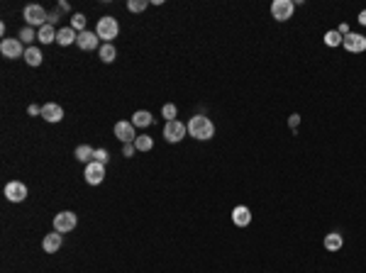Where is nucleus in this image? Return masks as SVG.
Wrapping results in <instances>:
<instances>
[{"instance_id": "nucleus-1", "label": "nucleus", "mask_w": 366, "mask_h": 273, "mask_svg": "<svg viewBox=\"0 0 366 273\" xmlns=\"http://www.w3.org/2000/svg\"><path fill=\"white\" fill-rule=\"evenodd\" d=\"M186 127H188L191 136H196V139H200V141H205V139H210V136L215 135V125H213L205 115H196V117H191V122H188Z\"/></svg>"}, {"instance_id": "nucleus-2", "label": "nucleus", "mask_w": 366, "mask_h": 273, "mask_svg": "<svg viewBox=\"0 0 366 273\" xmlns=\"http://www.w3.org/2000/svg\"><path fill=\"white\" fill-rule=\"evenodd\" d=\"M117 32H120V25H117L115 17H100V20H98L95 34H98L100 39H105V44H113V39L117 37Z\"/></svg>"}, {"instance_id": "nucleus-3", "label": "nucleus", "mask_w": 366, "mask_h": 273, "mask_svg": "<svg viewBox=\"0 0 366 273\" xmlns=\"http://www.w3.org/2000/svg\"><path fill=\"white\" fill-rule=\"evenodd\" d=\"M25 22L29 27H44L49 22V15H47V10L42 5H27L25 7Z\"/></svg>"}, {"instance_id": "nucleus-4", "label": "nucleus", "mask_w": 366, "mask_h": 273, "mask_svg": "<svg viewBox=\"0 0 366 273\" xmlns=\"http://www.w3.org/2000/svg\"><path fill=\"white\" fill-rule=\"evenodd\" d=\"M85 183L88 186H100L103 183V178H105V164H100V161H90V164H85Z\"/></svg>"}, {"instance_id": "nucleus-5", "label": "nucleus", "mask_w": 366, "mask_h": 273, "mask_svg": "<svg viewBox=\"0 0 366 273\" xmlns=\"http://www.w3.org/2000/svg\"><path fill=\"white\" fill-rule=\"evenodd\" d=\"M78 224V217L69 212V210H64V212H59V215H54V229L56 232H73V227Z\"/></svg>"}, {"instance_id": "nucleus-6", "label": "nucleus", "mask_w": 366, "mask_h": 273, "mask_svg": "<svg viewBox=\"0 0 366 273\" xmlns=\"http://www.w3.org/2000/svg\"><path fill=\"white\" fill-rule=\"evenodd\" d=\"M186 132H188V127H186L183 122H178V120L166 122V127H164V136H166L169 144H178V141L186 136Z\"/></svg>"}, {"instance_id": "nucleus-7", "label": "nucleus", "mask_w": 366, "mask_h": 273, "mask_svg": "<svg viewBox=\"0 0 366 273\" xmlns=\"http://www.w3.org/2000/svg\"><path fill=\"white\" fill-rule=\"evenodd\" d=\"M0 52H2L5 59H20V56H25L27 49L22 47L20 39H2L0 42Z\"/></svg>"}, {"instance_id": "nucleus-8", "label": "nucleus", "mask_w": 366, "mask_h": 273, "mask_svg": "<svg viewBox=\"0 0 366 273\" xmlns=\"http://www.w3.org/2000/svg\"><path fill=\"white\" fill-rule=\"evenodd\" d=\"M293 7H295L293 0H274V5H271V15H274V20L286 22V20H291Z\"/></svg>"}, {"instance_id": "nucleus-9", "label": "nucleus", "mask_w": 366, "mask_h": 273, "mask_svg": "<svg viewBox=\"0 0 366 273\" xmlns=\"http://www.w3.org/2000/svg\"><path fill=\"white\" fill-rule=\"evenodd\" d=\"M5 198H7L10 203H22V200L27 198V186L20 183V181H10V183L5 186Z\"/></svg>"}, {"instance_id": "nucleus-10", "label": "nucleus", "mask_w": 366, "mask_h": 273, "mask_svg": "<svg viewBox=\"0 0 366 273\" xmlns=\"http://www.w3.org/2000/svg\"><path fill=\"white\" fill-rule=\"evenodd\" d=\"M342 47L347 49V52H352V54H359V52H366V37L362 34H354V32H349L344 39H342Z\"/></svg>"}, {"instance_id": "nucleus-11", "label": "nucleus", "mask_w": 366, "mask_h": 273, "mask_svg": "<svg viewBox=\"0 0 366 273\" xmlns=\"http://www.w3.org/2000/svg\"><path fill=\"white\" fill-rule=\"evenodd\" d=\"M115 136L122 141V144H132L135 139H137V135H135V125L132 122H117L115 125Z\"/></svg>"}, {"instance_id": "nucleus-12", "label": "nucleus", "mask_w": 366, "mask_h": 273, "mask_svg": "<svg viewBox=\"0 0 366 273\" xmlns=\"http://www.w3.org/2000/svg\"><path fill=\"white\" fill-rule=\"evenodd\" d=\"M76 44L83 49V52H93V49H98V44H100V37L95 34V32H81L78 34V39H76Z\"/></svg>"}, {"instance_id": "nucleus-13", "label": "nucleus", "mask_w": 366, "mask_h": 273, "mask_svg": "<svg viewBox=\"0 0 366 273\" xmlns=\"http://www.w3.org/2000/svg\"><path fill=\"white\" fill-rule=\"evenodd\" d=\"M42 117H44L47 122H61V120H64V110H61V105H56V103H47V105L42 108Z\"/></svg>"}, {"instance_id": "nucleus-14", "label": "nucleus", "mask_w": 366, "mask_h": 273, "mask_svg": "<svg viewBox=\"0 0 366 273\" xmlns=\"http://www.w3.org/2000/svg\"><path fill=\"white\" fill-rule=\"evenodd\" d=\"M61 242H64V239H61V232H56V229H54L52 234H47V237H44L42 246H44V251H47V254H54V251H59V249H61Z\"/></svg>"}, {"instance_id": "nucleus-15", "label": "nucleus", "mask_w": 366, "mask_h": 273, "mask_svg": "<svg viewBox=\"0 0 366 273\" xmlns=\"http://www.w3.org/2000/svg\"><path fill=\"white\" fill-rule=\"evenodd\" d=\"M232 222H234L237 227H247V224L252 222V212H249V207H244V205L234 207V210H232Z\"/></svg>"}, {"instance_id": "nucleus-16", "label": "nucleus", "mask_w": 366, "mask_h": 273, "mask_svg": "<svg viewBox=\"0 0 366 273\" xmlns=\"http://www.w3.org/2000/svg\"><path fill=\"white\" fill-rule=\"evenodd\" d=\"M78 39V32L73 29V27H64V29H59V34H56V42L61 44V47H69Z\"/></svg>"}, {"instance_id": "nucleus-17", "label": "nucleus", "mask_w": 366, "mask_h": 273, "mask_svg": "<svg viewBox=\"0 0 366 273\" xmlns=\"http://www.w3.org/2000/svg\"><path fill=\"white\" fill-rule=\"evenodd\" d=\"M56 34L59 32H54V25H44V27H39V32H37V39L42 42V44H49V42H54L56 39Z\"/></svg>"}, {"instance_id": "nucleus-18", "label": "nucleus", "mask_w": 366, "mask_h": 273, "mask_svg": "<svg viewBox=\"0 0 366 273\" xmlns=\"http://www.w3.org/2000/svg\"><path fill=\"white\" fill-rule=\"evenodd\" d=\"M151 112H146V110H137L135 115H132V125L135 127H149L151 125Z\"/></svg>"}, {"instance_id": "nucleus-19", "label": "nucleus", "mask_w": 366, "mask_h": 273, "mask_svg": "<svg viewBox=\"0 0 366 273\" xmlns=\"http://www.w3.org/2000/svg\"><path fill=\"white\" fill-rule=\"evenodd\" d=\"M93 156H95V151H93V146H88V144H81V146L76 149V159L83 161V164H90Z\"/></svg>"}, {"instance_id": "nucleus-20", "label": "nucleus", "mask_w": 366, "mask_h": 273, "mask_svg": "<svg viewBox=\"0 0 366 273\" xmlns=\"http://www.w3.org/2000/svg\"><path fill=\"white\" fill-rule=\"evenodd\" d=\"M325 249H327V251H339V249H342V234H337V232L327 234V237H325Z\"/></svg>"}, {"instance_id": "nucleus-21", "label": "nucleus", "mask_w": 366, "mask_h": 273, "mask_svg": "<svg viewBox=\"0 0 366 273\" xmlns=\"http://www.w3.org/2000/svg\"><path fill=\"white\" fill-rule=\"evenodd\" d=\"M25 61H27L29 66H39V64H42V52H39L37 47H27V52H25Z\"/></svg>"}, {"instance_id": "nucleus-22", "label": "nucleus", "mask_w": 366, "mask_h": 273, "mask_svg": "<svg viewBox=\"0 0 366 273\" xmlns=\"http://www.w3.org/2000/svg\"><path fill=\"white\" fill-rule=\"evenodd\" d=\"M98 52H100V59H103L105 64H113V61H115V56H117V52H115V47H113V44H103Z\"/></svg>"}, {"instance_id": "nucleus-23", "label": "nucleus", "mask_w": 366, "mask_h": 273, "mask_svg": "<svg viewBox=\"0 0 366 273\" xmlns=\"http://www.w3.org/2000/svg\"><path fill=\"white\" fill-rule=\"evenodd\" d=\"M135 146H137V151H151L154 149V139L146 135H140L135 139Z\"/></svg>"}, {"instance_id": "nucleus-24", "label": "nucleus", "mask_w": 366, "mask_h": 273, "mask_svg": "<svg viewBox=\"0 0 366 273\" xmlns=\"http://www.w3.org/2000/svg\"><path fill=\"white\" fill-rule=\"evenodd\" d=\"M71 27L78 32V34H81V32H85V15H83V12H76V15H73V17H71Z\"/></svg>"}, {"instance_id": "nucleus-25", "label": "nucleus", "mask_w": 366, "mask_h": 273, "mask_svg": "<svg viewBox=\"0 0 366 273\" xmlns=\"http://www.w3.org/2000/svg\"><path fill=\"white\" fill-rule=\"evenodd\" d=\"M342 39H344V37H342V34L337 32V29H335V32H327V34H325V44H327V47H339V44H342Z\"/></svg>"}, {"instance_id": "nucleus-26", "label": "nucleus", "mask_w": 366, "mask_h": 273, "mask_svg": "<svg viewBox=\"0 0 366 273\" xmlns=\"http://www.w3.org/2000/svg\"><path fill=\"white\" fill-rule=\"evenodd\" d=\"M146 5H149L146 0H130V2H127V10H130V12H142Z\"/></svg>"}, {"instance_id": "nucleus-27", "label": "nucleus", "mask_w": 366, "mask_h": 273, "mask_svg": "<svg viewBox=\"0 0 366 273\" xmlns=\"http://www.w3.org/2000/svg\"><path fill=\"white\" fill-rule=\"evenodd\" d=\"M161 112H164L166 122H173V120H176V112H178V110H176V105H171V103H169V105H164V110H161Z\"/></svg>"}, {"instance_id": "nucleus-28", "label": "nucleus", "mask_w": 366, "mask_h": 273, "mask_svg": "<svg viewBox=\"0 0 366 273\" xmlns=\"http://www.w3.org/2000/svg\"><path fill=\"white\" fill-rule=\"evenodd\" d=\"M32 39H34V29L32 27H25L20 32V42H32Z\"/></svg>"}, {"instance_id": "nucleus-29", "label": "nucleus", "mask_w": 366, "mask_h": 273, "mask_svg": "<svg viewBox=\"0 0 366 273\" xmlns=\"http://www.w3.org/2000/svg\"><path fill=\"white\" fill-rule=\"evenodd\" d=\"M135 151H137V146H135V144H125V146H122V156H127V159H132V156H135Z\"/></svg>"}, {"instance_id": "nucleus-30", "label": "nucleus", "mask_w": 366, "mask_h": 273, "mask_svg": "<svg viewBox=\"0 0 366 273\" xmlns=\"http://www.w3.org/2000/svg\"><path fill=\"white\" fill-rule=\"evenodd\" d=\"M93 161H100V164H105V161H108V151H105V149H95V156H93Z\"/></svg>"}, {"instance_id": "nucleus-31", "label": "nucleus", "mask_w": 366, "mask_h": 273, "mask_svg": "<svg viewBox=\"0 0 366 273\" xmlns=\"http://www.w3.org/2000/svg\"><path fill=\"white\" fill-rule=\"evenodd\" d=\"M288 125H291L293 130H295V127L300 125V115H291V120H288Z\"/></svg>"}, {"instance_id": "nucleus-32", "label": "nucleus", "mask_w": 366, "mask_h": 273, "mask_svg": "<svg viewBox=\"0 0 366 273\" xmlns=\"http://www.w3.org/2000/svg\"><path fill=\"white\" fill-rule=\"evenodd\" d=\"M27 112H29V115H42V108H37V105H29V108H27Z\"/></svg>"}, {"instance_id": "nucleus-33", "label": "nucleus", "mask_w": 366, "mask_h": 273, "mask_svg": "<svg viewBox=\"0 0 366 273\" xmlns=\"http://www.w3.org/2000/svg\"><path fill=\"white\" fill-rule=\"evenodd\" d=\"M359 22H362V25H366V10H362V12H359Z\"/></svg>"}]
</instances>
